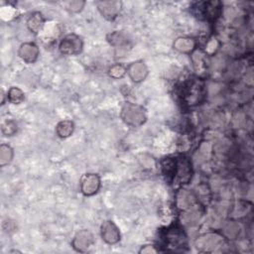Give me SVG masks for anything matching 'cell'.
<instances>
[{
  "mask_svg": "<svg viewBox=\"0 0 254 254\" xmlns=\"http://www.w3.org/2000/svg\"><path fill=\"white\" fill-rule=\"evenodd\" d=\"M191 178V165L188 158L182 157L176 160L174 179H178L181 184H188Z\"/></svg>",
  "mask_w": 254,
  "mask_h": 254,
  "instance_id": "obj_7",
  "label": "cell"
},
{
  "mask_svg": "<svg viewBox=\"0 0 254 254\" xmlns=\"http://www.w3.org/2000/svg\"><path fill=\"white\" fill-rule=\"evenodd\" d=\"M39 48L34 43H24L20 46L18 55L27 64H33L39 57Z\"/></svg>",
  "mask_w": 254,
  "mask_h": 254,
  "instance_id": "obj_11",
  "label": "cell"
},
{
  "mask_svg": "<svg viewBox=\"0 0 254 254\" xmlns=\"http://www.w3.org/2000/svg\"><path fill=\"white\" fill-rule=\"evenodd\" d=\"M14 157V152L13 149L7 145V144H2L0 146V166L4 167L8 164L11 163Z\"/></svg>",
  "mask_w": 254,
  "mask_h": 254,
  "instance_id": "obj_19",
  "label": "cell"
},
{
  "mask_svg": "<svg viewBox=\"0 0 254 254\" xmlns=\"http://www.w3.org/2000/svg\"><path fill=\"white\" fill-rule=\"evenodd\" d=\"M100 188V178L96 174H85L80 180V190L86 195L90 196L95 194Z\"/></svg>",
  "mask_w": 254,
  "mask_h": 254,
  "instance_id": "obj_5",
  "label": "cell"
},
{
  "mask_svg": "<svg viewBox=\"0 0 254 254\" xmlns=\"http://www.w3.org/2000/svg\"><path fill=\"white\" fill-rule=\"evenodd\" d=\"M120 116L124 123L131 127H139L144 124L147 119L146 111L143 106L131 102H126L123 105Z\"/></svg>",
  "mask_w": 254,
  "mask_h": 254,
  "instance_id": "obj_1",
  "label": "cell"
},
{
  "mask_svg": "<svg viewBox=\"0 0 254 254\" xmlns=\"http://www.w3.org/2000/svg\"><path fill=\"white\" fill-rule=\"evenodd\" d=\"M45 26V18L42 13L34 12L27 20V28L30 32L37 34L40 33Z\"/></svg>",
  "mask_w": 254,
  "mask_h": 254,
  "instance_id": "obj_14",
  "label": "cell"
},
{
  "mask_svg": "<svg viewBox=\"0 0 254 254\" xmlns=\"http://www.w3.org/2000/svg\"><path fill=\"white\" fill-rule=\"evenodd\" d=\"M196 42L190 37H180L174 42V49L180 53L190 54L195 50Z\"/></svg>",
  "mask_w": 254,
  "mask_h": 254,
  "instance_id": "obj_13",
  "label": "cell"
},
{
  "mask_svg": "<svg viewBox=\"0 0 254 254\" xmlns=\"http://www.w3.org/2000/svg\"><path fill=\"white\" fill-rule=\"evenodd\" d=\"M182 96L187 104L195 105L203 96L202 82L197 79H190L184 86Z\"/></svg>",
  "mask_w": 254,
  "mask_h": 254,
  "instance_id": "obj_2",
  "label": "cell"
},
{
  "mask_svg": "<svg viewBox=\"0 0 254 254\" xmlns=\"http://www.w3.org/2000/svg\"><path fill=\"white\" fill-rule=\"evenodd\" d=\"M100 234L102 240L110 245L116 244L120 240V231L116 224L111 220H106L101 224Z\"/></svg>",
  "mask_w": 254,
  "mask_h": 254,
  "instance_id": "obj_8",
  "label": "cell"
},
{
  "mask_svg": "<svg viewBox=\"0 0 254 254\" xmlns=\"http://www.w3.org/2000/svg\"><path fill=\"white\" fill-rule=\"evenodd\" d=\"M126 72H127V67H125L124 65H122L120 64H115L108 68L109 76L112 78H116V79L123 77Z\"/></svg>",
  "mask_w": 254,
  "mask_h": 254,
  "instance_id": "obj_22",
  "label": "cell"
},
{
  "mask_svg": "<svg viewBox=\"0 0 254 254\" xmlns=\"http://www.w3.org/2000/svg\"><path fill=\"white\" fill-rule=\"evenodd\" d=\"M83 42L79 36L75 34H67L62 39L59 49L63 55L75 56L81 52Z\"/></svg>",
  "mask_w": 254,
  "mask_h": 254,
  "instance_id": "obj_4",
  "label": "cell"
},
{
  "mask_svg": "<svg viewBox=\"0 0 254 254\" xmlns=\"http://www.w3.org/2000/svg\"><path fill=\"white\" fill-rule=\"evenodd\" d=\"M194 201H195L194 196L190 192L187 191L186 190H182L177 194V204L183 210L194 205Z\"/></svg>",
  "mask_w": 254,
  "mask_h": 254,
  "instance_id": "obj_16",
  "label": "cell"
},
{
  "mask_svg": "<svg viewBox=\"0 0 254 254\" xmlns=\"http://www.w3.org/2000/svg\"><path fill=\"white\" fill-rule=\"evenodd\" d=\"M240 227L239 225L234 221H228L224 227H223V234L228 239H234L239 234Z\"/></svg>",
  "mask_w": 254,
  "mask_h": 254,
  "instance_id": "obj_21",
  "label": "cell"
},
{
  "mask_svg": "<svg viewBox=\"0 0 254 254\" xmlns=\"http://www.w3.org/2000/svg\"><path fill=\"white\" fill-rule=\"evenodd\" d=\"M107 40L110 45L115 47V49H120V50H126L128 47L129 40L127 36L123 32H113L107 36Z\"/></svg>",
  "mask_w": 254,
  "mask_h": 254,
  "instance_id": "obj_15",
  "label": "cell"
},
{
  "mask_svg": "<svg viewBox=\"0 0 254 254\" xmlns=\"http://www.w3.org/2000/svg\"><path fill=\"white\" fill-rule=\"evenodd\" d=\"M219 47V43L216 39H210L206 45H205V54H208V55H212L213 53L216 52V50L218 49Z\"/></svg>",
  "mask_w": 254,
  "mask_h": 254,
  "instance_id": "obj_25",
  "label": "cell"
},
{
  "mask_svg": "<svg viewBox=\"0 0 254 254\" xmlns=\"http://www.w3.org/2000/svg\"><path fill=\"white\" fill-rule=\"evenodd\" d=\"M127 73L134 82H141L148 75V67L144 62L137 61L127 66Z\"/></svg>",
  "mask_w": 254,
  "mask_h": 254,
  "instance_id": "obj_10",
  "label": "cell"
},
{
  "mask_svg": "<svg viewBox=\"0 0 254 254\" xmlns=\"http://www.w3.org/2000/svg\"><path fill=\"white\" fill-rule=\"evenodd\" d=\"M96 5L100 14L105 19L112 21L118 16L122 3L120 1H98Z\"/></svg>",
  "mask_w": 254,
  "mask_h": 254,
  "instance_id": "obj_9",
  "label": "cell"
},
{
  "mask_svg": "<svg viewBox=\"0 0 254 254\" xmlns=\"http://www.w3.org/2000/svg\"><path fill=\"white\" fill-rule=\"evenodd\" d=\"M74 130V124L70 120H63L56 126V133L61 138L69 137Z\"/></svg>",
  "mask_w": 254,
  "mask_h": 254,
  "instance_id": "obj_17",
  "label": "cell"
},
{
  "mask_svg": "<svg viewBox=\"0 0 254 254\" xmlns=\"http://www.w3.org/2000/svg\"><path fill=\"white\" fill-rule=\"evenodd\" d=\"M200 210L196 207V205H192L187 209H185V212L183 213L182 215V218L183 220L186 222V223H189V224H191V223H194L196 222L199 217H200Z\"/></svg>",
  "mask_w": 254,
  "mask_h": 254,
  "instance_id": "obj_18",
  "label": "cell"
},
{
  "mask_svg": "<svg viewBox=\"0 0 254 254\" xmlns=\"http://www.w3.org/2000/svg\"><path fill=\"white\" fill-rule=\"evenodd\" d=\"M93 242H94V238L92 233L89 230L82 229L76 232V234L72 239L71 245L76 251L85 252L92 246Z\"/></svg>",
  "mask_w": 254,
  "mask_h": 254,
  "instance_id": "obj_6",
  "label": "cell"
},
{
  "mask_svg": "<svg viewBox=\"0 0 254 254\" xmlns=\"http://www.w3.org/2000/svg\"><path fill=\"white\" fill-rule=\"evenodd\" d=\"M159 250L155 248V246L153 245H146L144 247L141 248V250L139 251V253H157Z\"/></svg>",
  "mask_w": 254,
  "mask_h": 254,
  "instance_id": "obj_26",
  "label": "cell"
},
{
  "mask_svg": "<svg viewBox=\"0 0 254 254\" xmlns=\"http://www.w3.org/2000/svg\"><path fill=\"white\" fill-rule=\"evenodd\" d=\"M224 245V236L218 233H206L198 237L195 247L201 252H214L217 248Z\"/></svg>",
  "mask_w": 254,
  "mask_h": 254,
  "instance_id": "obj_3",
  "label": "cell"
},
{
  "mask_svg": "<svg viewBox=\"0 0 254 254\" xmlns=\"http://www.w3.org/2000/svg\"><path fill=\"white\" fill-rule=\"evenodd\" d=\"M64 5H65L66 9L69 12L77 13V12L82 10V8L85 5V2L84 1H80V0H74V1H67V2L64 3Z\"/></svg>",
  "mask_w": 254,
  "mask_h": 254,
  "instance_id": "obj_24",
  "label": "cell"
},
{
  "mask_svg": "<svg viewBox=\"0 0 254 254\" xmlns=\"http://www.w3.org/2000/svg\"><path fill=\"white\" fill-rule=\"evenodd\" d=\"M17 123L13 120H6L2 123V127H1V130H2V133L5 135V136H12L14 135L16 132H17Z\"/></svg>",
  "mask_w": 254,
  "mask_h": 254,
  "instance_id": "obj_23",
  "label": "cell"
},
{
  "mask_svg": "<svg viewBox=\"0 0 254 254\" xmlns=\"http://www.w3.org/2000/svg\"><path fill=\"white\" fill-rule=\"evenodd\" d=\"M7 99L13 104H20L24 101L25 95L19 87L12 86L7 92Z\"/></svg>",
  "mask_w": 254,
  "mask_h": 254,
  "instance_id": "obj_20",
  "label": "cell"
},
{
  "mask_svg": "<svg viewBox=\"0 0 254 254\" xmlns=\"http://www.w3.org/2000/svg\"><path fill=\"white\" fill-rule=\"evenodd\" d=\"M166 242L173 247H181L186 243V235L180 227H171L166 232Z\"/></svg>",
  "mask_w": 254,
  "mask_h": 254,
  "instance_id": "obj_12",
  "label": "cell"
}]
</instances>
